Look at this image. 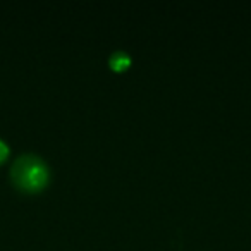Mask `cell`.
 Segmentation results:
<instances>
[{
	"label": "cell",
	"instance_id": "1",
	"mask_svg": "<svg viewBox=\"0 0 251 251\" xmlns=\"http://www.w3.org/2000/svg\"><path fill=\"white\" fill-rule=\"evenodd\" d=\"M9 176H11V182L14 184V188L19 191L40 193L52 181V169L40 155L25 151L18 155L16 160L12 162Z\"/></svg>",
	"mask_w": 251,
	"mask_h": 251
},
{
	"label": "cell",
	"instance_id": "2",
	"mask_svg": "<svg viewBox=\"0 0 251 251\" xmlns=\"http://www.w3.org/2000/svg\"><path fill=\"white\" fill-rule=\"evenodd\" d=\"M131 62H133V59H131V55L126 52V50L112 52L110 57H108V66H110V69L117 71V73L127 69V67L131 66Z\"/></svg>",
	"mask_w": 251,
	"mask_h": 251
},
{
	"label": "cell",
	"instance_id": "3",
	"mask_svg": "<svg viewBox=\"0 0 251 251\" xmlns=\"http://www.w3.org/2000/svg\"><path fill=\"white\" fill-rule=\"evenodd\" d=\"M9 155H11V147L4 138H0V164L7 160Z\"/></svg>",
	"mask_w": 251,
	"mask_h": 251
}]
</instances>
